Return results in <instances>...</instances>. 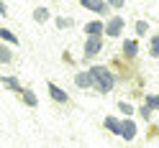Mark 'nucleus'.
Returning a JSON list of instances; mask_svg holds the SVG:
<instances>
[{
  "label": "nucleus",
  "instance_id": "nucleus-1",
  "mask_svg": "<svg viewBox=\"0 0 159 148\" xmlns=\"http://www.w3.org/2000/svg\"><path fill=\"white\" fill-rule=\"evenodd\" d=\"M90 74H93V79H95V87H93L95 92L108 95V92L113 90L116 77H113V72H111L108 66H103V64H95V66H90Z\"/></svg>",
  "mask_w": 159,
  "mask_h": 148
},
{
  "label": "nucleus",
  "instance_id": "nucleus-2",
  "mask_svg": "<svg viewBox=\"0 0 159 148\" xmlns=\"http://www.w3.org/2000/svg\"><path fill=\"white\" fill-rule=\"evenodd\" d=\"M123 28H126V18L123 15H111L105 21V36L108 38H121L123 36Z\"/></svg>",
  "mask_w": 159,
  "mask_h": 148
},
{
  "label": "nucleus",
  "instance_id": "nucleus-3",
  "mask_svg": "<svg viewBox=\"0 0 159 148\" xmlns=\"http://www.w3.org/2000/svg\"><path fill=\"white\" fill-rule=\"evenodd\" d=\"M82 3L85 11H90L95 15H103V18H111V5H108V0H80Z\"/></svg>",
  "mask_w": 159,
  "mask_h": 148
},
{
  "label": "nucleus",
  "instance_id": "nucleus-4",
  "mask_svg": "<svg viewBox=\"0 0 159 148\" xmlns=\"http://www.w3.org/2000/svg\"><path fill=\"white\" fill-rule=\"evenodd\" d=\"M85 59H93V56H98L100 54V49H103V36H87V41H85Z\"/></svg>",
  "mask_w": 159,
  "mask_h": 148
},
{
  "label": "nucleus",
  "instance_id": "nucleus-5",
  "mask_svg": "<svg viewBox=\"0 0 159 148\" xmlns=\"http://www.w3.org/2000/svg\"><path fill=\"white\" fill-rule=\"evenodd\" d=\"M46 90H49V97H52L54 102H59V105H67L69 102V95L62 90L59 84H54V82H46Z\"/></svg>",
  "mask_w": 159,
  "mask_h": 148
},
{
  "label": "nucleus",
  "instance_id": "nucleus-6",
  "mask_svg": "<svg viewBox=\"0 0 159 148\" xmlns=\"http://www.w3.org/2000/svg\"><path fill=\"white\" fill-rule=\"evenodd\" d=\"M75 84L80 87V90H93V87H95V79H93L90 69H82V72H77V74H75Z\"/></svg>",
  "mask_w": 159,
  "mask_h": 148
},
{
  "label": "nucleus",
  "instance_id": "nucleus-7",
  "mask_svg": "<svg viewBox=\"0 0 159 148\" xmlns=\"http://www.w3.org/2000/svg\"><path fill=\"white\" fill-rule=\"evenodd\" d=\"M136 133H139L136 123L131 120V117H123V120H121V138H123V141H134Z\"/></svg>",
  "mask_w": 159,
  "mask_h": 148
},
{
  "label": "nucleus",
  "instance_id": "nucleus-8",
  "mask_svg": "<svg viewBox=\"0 0 159 148\" xmlns=\"http://www.w3.org/2000/svg\"><path fill=\"white\" fill-rule=\"evenodd\" d=\"M0 84H3L8 92H16V95H21V92H23L21 82H18V77H13V74H3V77H0Z\"/></svg>",
  "mask_w": 159,
  "mask_h": 148
},
{
  "label": "nucleus",
  "instance_id": "nucleus-9",
  "mask_svg": "<svg viewBox=\"0 0 159 148\" xmlns=\"http://www.w3.org/2000/svg\"><path fill=\"white\" fill-rule=\"evenodd\" d=\"M82 31H85L87 36H103V33H105V23H103V21H90V23L82 26Z\"/></svg>",
  "mask_w": 159,
  "mask_h": 148
},
{
  "label": "nucleus",
  "instance_id": "nucleus-10",
  "mask_svg": "<svg viewBox=\"0 0 159 148\" xmlns=\"http://www.w3.org/2000/svg\"><path fill=\"white\" fill-rule=\"evenodd\" d=\"M0 41H3V44H11L13 49L21 46V38H18V36L11 31V28H0Z\"/></svg>",
  "mask_w": 159,
  "mask_h": 148
},
{
  "label": "nucleus",
  "instance_id": "nucleus-11",
  "mask_svg": "<svg viewBox=\"0 0 159 148\" xmlns=\"http://www.w3.org/2000/svg\"><path fill=\"white\" fill-rule=\"evenodd\" d=\"M103 125H105V130H111L113 135H121V117H116V115H108L105 120H103Z\"/></svg>",
  "mask_w": 159,
  "mask_h": 148
},
{
  "label": "nucleus",
  "instance_id": "nucleus-12",
  "mask_svg": "<svg viewBox=\"0 0 159 148\" xmlns=\"http://www.w3.org/2000/svg\"><path fill=\"white\" fill-rule=\"evenodd\" d=\"M21 100H23V105H26V107H36V105H39V97H36V92H34V90H28V87H23Z\"/></svg>",
  "mask_w": 159,
  "mask_h": 148
},
{
  "label": "nucleus",
  "instance_id": "nucleus-13",
  "mask_svg": "<svg viewBox=\"0 0 159 148\" xmlns=\"http://www.w3.org/2000/svg\"><path fill=\"white\" fill-rule=\"evenodd\" d=\"M11 61H13V46L0 44V64H11Z\"/></svg>",
  "mask_w": 159,
  "mask_h": 148
},
{
  "label": "nucleus",
  "instance_id": "nucleus-14",
  "mask_svg": "<svg viewBox=\"0 0 159 148\" xmlns=\"http://www.w3.org/2000/svg\"><path fill=\"white\" fill-rule=\"evenodd\" d=\"M136 54H139V44L134 41V38H126V41H123V56L134 59Z\"/></svg>",
  "mask_w": 159,
  "mask_h": 148
},
{
  "label": "nucleus",
  "instance_id": "nucleus-15",
  "mask_svg": "<svg viewBox=\"0 0 159 148\" xmlns=\"http://www.w3.org/2000/svg\"><path fill=\"white\" fill-rule=\"evenodd\" d=\"M49 18H52V13H49V8H44V5L34 8V21H36V23H46Z\"/></svg>",
  "mask_w": 159,
  "mask_h": 148
},
{
  "label": "nucleus",
  "instance_id": "nucleus-16",
  "mask_svg": "<svg viewBox=\"0 0 159 148\" xmlns=\"http://www.w3.org/2000/svg\"><path fill=\"white\" fill-rule=\"evenodd\" d=\"M149 56H152V59H159V33H154L152 41H149Z\"/></svg>",
  "mask_w": 159,
  "mask_h": 148
},
{
  "label": "nucleus",
  "instance_id": "nucleus-17",
  "mask_svg": "<svg viewBox=\"0 0 159 148\" xmlns=\"http://www.w3.org/2000/svg\"><path fill=\"white\" fill-rule=\"evenodd\" d=\"M118 110L123 112V117H131V115L136 112V110H134V105H131V102H123V100L118 102Z\"/></svg>",
  "mask_w": 159,
  "mask_h": 148
},
{
  "label": "nucleus",
  "instance_id": "nucleus-18",
  "mask_svg": "<svg viewBox=\"0 0 159 148\" xmlns=\"http://www.w3.org/2000/svg\"><path fill=\"white\" fill-rule=\"evenodd\" d=\"M134 31H136V36H146L149 23H146V21H136V23H134Z\"/></svg>",
  "mask_w": 159,
  "mask_h": 148
},
{
  "label": "nucleus",
  "instance_id": "nucleus-19",
  "mask_svg": "<svg viewBox=\"0 0 159 148\" xmlns=\"http://www.w3.org/2000/svg\"><path fill=\"white\" fill-rule=\"evenodd\" d=\"M54 23H57V28H59V31H64V28H69V26H75V21H72V18H62V15H59Z\"/></svg>",
  "mask_w": 159,
  "mask_h": 148
},
{
  "label": "nucleus",
  "instance_id": "nucleus-20",
  "mask_svg": "<svg viewBox=\"0 0 159 148\" xmlns=\"http://www.w3.org/2000/svg\"><path fill=\"white\" fill-rule=\"evenodd\" d=\"M144 102L152 107V110H159V95H146V97H144Z\"/></svg>",
  "mask_w": 159,
  "mask_h": 148
},
{
  "label": "nucleus",
  "instance_id": "nucleus-21",
  "mask_svg": "<svg viewBox=\"0 0 159 148\" xmlns=\"http://www.w3.org/2000/svg\"><path fill=\"white\" fill-rule=\"evenodd\" d=\"M152 112H154V110H152V107H149L146 102H144L141 107H139V115H141V117H144V120H149V117H152Z\"/></svg>",
  "mask_w": 159,
  "mask_h": 148
},
{
  "label": "nucleus",
  "instance_id": "nucleus-22",
  "mask_svg": "<svg viewBox=\"0 0 159 148\" xmlns=\"http://www.w3.org/2000/svg\"><path fill=\"white\" fill-rule=\"evenodd\" d=\"M108 5L116 8V11H121V8H126V0H108Z\"/></svg>",
  "mask_w": 159,
  "mask_h": 148
},
{
  "label": "nucleus",
  "instance_id": "nucleus-23",
  "mask_svg": "<svg viewBox=\"0 0 159 148\" xmlns=\"http://www.w3.org/2000/svg\"><path fill=\"white\" fill-rule=\"evenodd\" d=\"M0 15H3V18L8 15V5H5V3H0Z\"/></svg>",
  "mask_w": 159,
  "mask_h": 148
}]
</instances>
